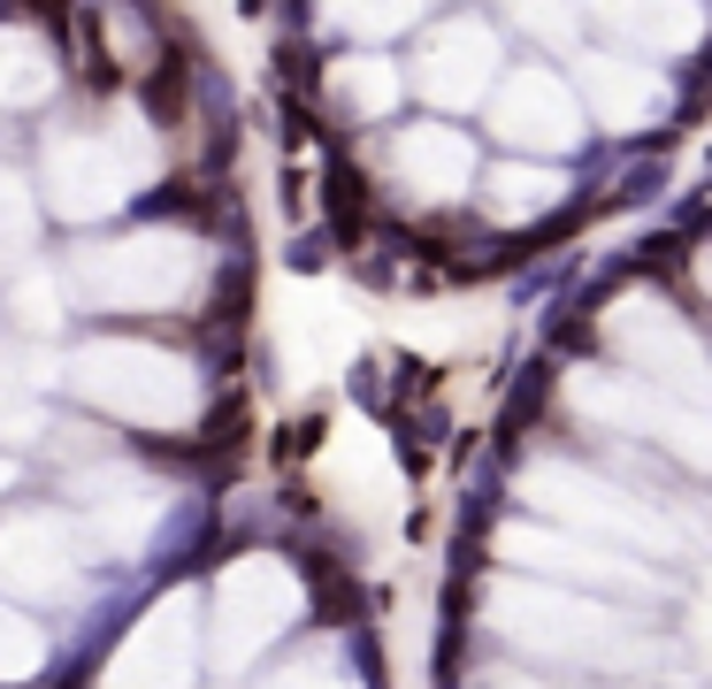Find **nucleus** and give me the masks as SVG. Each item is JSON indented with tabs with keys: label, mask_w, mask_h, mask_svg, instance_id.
Instances as JSON below:
<instances>
[{
	"label": "nucleus",
	"mask_w": 712,
	"mask_h": 689,
	"mask_svg": "<svg viewBox=\"0 0 712 689\" xmlns=\"http://www.w3.org/2000/svg\"><path fill=\"white\" fill-rule=\"evenodd\" d=\"M139 169H146L139 131H108V139H69V146H54L46 184H54V199H62L69 215H92V207L123 199V192L139 184Z\"/></svg>",
	"instance_id": "1"
},
{
	"label": "nucleus",
	"mask_w": 712,
	"mask_h": 689,
	"mask_svg": "<svg viewBox=\"0 0 712 689\" xmlns=\"http://www.w3.org/2000/svg\"><path fill=\"white\" fill-rule=\"evenodd\" d=\"M491 62H499V39L483 31V23H445L437 39H429V54H421V92H437V100H475L483 85H491Z\"/></svg>",
	"instance_id": "2"
},
{
	"label": "nucleus",
	"mask_w": 712,
	"mask_h": 689,
	"mask_svg": "<svg viewBox=\"0 0 712 689\" xmlns=\"http://www.w3.org/2000/svg\"><path fill=\"white\" fill-rule=\"evenodd\" d=\"M499 131H506L514 146H567V139H574V100L559 92V77L522 69V77L499 92Z\"/></svg>",
	"instance_id": "3"
},
{
	"label": "nucleus",
	"mask_w": 712,
	"mask_h": 689,
	"mask_svg": "<svg viewBox=\"0 0 712 689\" xmlns=\"http://www.w3.org/2000/svg\"><path fill=\"white\" fill-rule=\"evenodd\" d=\"M398 176H406L421 199H452V192H468L475 154H468V139L445 131V123H414V131L398 139Z\"/></svg>",
	"instance_id": "4"
},
{
	"label": "nucleus",
	"mask_w": 712,
	"mask_h": 689,
	"mask_svg": "<svg viewBox=\"0 0 712 689\" xmlns=\"http://www.w3.org/2000/svg\"><path fill=\"white\" fill-rule=\"evenodd\" d=\"M582 85H590V100H598L605 123H636V116L659 108V77H651V69H628V62H613V54H590V62H582Z\"/></svg>",
	"instance_id": "5"
},
{
	"label": "nucleus",
	"mask_w": 712,
	"mask_h": 689,
	"mask_svg": "<svg viewBox=\"0 0 712 689\" xmlns=\"http://www.w3.org/2000/svg\"><path fill=\"white\" fill-rule=\"evenodd\" d=\"M613 31L651 39V46H690L698 39V0H590Z\"/></svg>",
	"instance_id": "6"
},
{
	"label": "nucleus",
	"mask_w": 712,
	"mask_h": 689,
	"mask_svg": "<svg viewBox=\"0 0 712 689\" xmlns=\"http://www.w3.org/2000/svg\"><path fill=\"white\" fill-rule=\"evenodd\" d=\"M39 92H46V46L0 31V100H39Z\"/></svg>",
	"instance_id": "7"
},
{
	"label": "nucleus",
	"mask_w": 712,
	"mask_h": 689,
	"mask_svg": "<svg viewBox=\"0 0 712 689\" xmlns=\"http://www.w3.org/2000/svg\"><path fill=\"white\" fill-rule=\"evenodd\" d=\"M499 192V215H544V207H559V192H567V176H551V169H499L491 176Z\"/></svg>",
	"instance_id": "8"
},
{
	"label": "nucleus",
	"mask_w": 712,
	"mask_h": 689,
	"mask_svg": "<svg viewBox=\"0 0 712 689\" xmlns=\"http://www.w3.org/2000/svg\"><path fill=\"white\" fill-rule=\"evenodd\" d=\"M330 92H338L346 108H383V100L398 92V77H391L383 62H338V77H330Z\"/></svg>",
	"instance_id": "9"
},
{
	"label": "nucleus",
	"mask_w": 712,
	"mask_h": 689,
	"mask_svg": "<svg viewBox=\"0 0 712 689\" xmlns=\"http://www.w3.org/2000/svg\"><path fill=\"white\" fill-rule=\"evenodd\" d=\"M330 8H338L353 31H391V23H406L421 0H330Z\"/></svg>",
	"instance_id": "10"
},
{
	"label": "nucleus",
	"mask_w": 712,
	"mask_h": 689,
	"mask_svg": "<svg viewBox=\"0 0 712 689\" xmlns=\"http://www.w3.org/2000/svg\"><path fill=\"white\" fill-rule=\"evenodd\" d=\"M522 23H536L544 39H567V31H574V15H567V0H522Z\"/></svg>",
	"instance_id": "11"
}]
</instances>
